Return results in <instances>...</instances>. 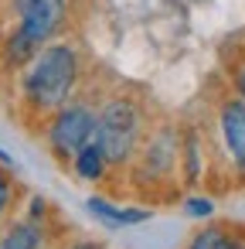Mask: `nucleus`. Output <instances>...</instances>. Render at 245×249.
Returning a JSON list of instances; mask_svg holds the SVG:
<instances>
[{"mask_svg": "<svg viewBox=\"0 0 245 249\" xmlns=\"http://www.w3.org/2000/svg\"><path fill=\"white\" fill-rule=\"evenodd\" d=\"M79 82V52L72 45H45L24 72V99L41 109H62Z\"/></svg>", "mask_w": 245, "mask_h": 249, "instance_id": "nucleus-1", "label": "nucleus"}, {"mask_svg": "<svg viewBox=\"0 0 245 249\" xmlns=\"http://www.w3.org/2000/svg\"><path fill=\"white\" fill-rule=\"evenodd\" d=\"M140 137H143V113L133 99L116 96L96 113V143L109 164L116 167L130 164V157L140 150Z\"/></svg>", "mask_w": 245, "mask_h": 249, "instance_id": "nucleus-2", "label": "nucleus"}, {"mask_svg": "<svg viewBox=\"0 0 245 249\" xmlns=\"http://www.w3.org/2000/svg\"><path fill=\"white\" fill-rule=\"evenodd\" d=\"M96 140V109L85 103H65L55 109L48 126V147L58 160H72L85 143Z\"/></svg>", "mask_w": 245, "mask_h": 249, "instance_id": "nucleus-3", "label": "nucleus"}, {"mask_svg": "<svg viewBox=\"0 0 245 249\" xmlns=\"http://www.w3.org/2000/svg\"><path fill=\"white\" fill-rule=\"evenodd\" d=\"M17 14V35L28 38L34 48H45L48 38L65 21V0H14Z\"/></svg>", "mask_w": 245, "mask_h": 249, "instance_id": "nucleus-4", "label": "nucleus"}, {"mask_svg": "<svg viewBox=\"0 0 245 249\" xmlns=\"http://www.w3.org/2000/svg\"><path fill=\"white\" fill-rule=\"evenodd\" d=\"M218 126H221V140H225V150H228L231 164L238 167V174H245V103L238 96L221 103Z\"/></svg>", "mask_w": 245, "mask_h": 249, "instance_id": "nucleus-5", "label": "nucleus"}, {"mask_svg": "<svg viewBox=\"0 0 245 249\" xmlns=\"http://www.w3.org/2000/svg\"><path fill=\"white\" fill-rule=\"evenodd\" d=\"M89 205V212L102 222V225H109V229H123V225H140V222H147L150 218V212H143V208H130V205H113V201H106V198H89L85 201Z\"/></svg>", "mask_w": 245, "mask_h": 249, "instance_id": "nucleus-6", "label": "nucleus"}, {"mask_svg": "<svg viewBox=\"0 0 245 249\" xmlns=\"http://www.w3.org/2000/svg\"><path fill=\"white\" fill-rule=\"evenodd\" d=\"M174 157H177V143H174V137H170L167 130H160V133L147 143V150H143V167H147L150 174L163 178L167 167L174 164Z\"/></svg>", "mask_w": 245, "mask_h": 249, "instance_id": "nucleus-7", "label": "nucleus"}, {"mask_svg": "<svg viewBox=\"0 0 245 249\" xmlns=\"http://www.w3.org/2000/svg\"><path fill=\"white\" fill-rule=\"evenodd\" d=\"M72 167H75V174H79L82 181H99V178L106 174L109 160H106V154L99 150V143L92 140V143H85V147L72 157Z\"/></svg>", "mask_w": 245, "mask_h": 249, "instance_id": "nucleus-8", "label": "nucleus"}, {"mask_svg": "<svg viewBox=\"0 0 245 249\" xmlns=\"http://www.w3.org/2000/svg\"><path fill=\"white\" fill-rule=\"evenodd\" d=\"M0 249H41V225L38 222H17L0 235Z\"/></svg>", "mask_w": 245, "mask_h": 249, "instance_id": "nucleus-9", "label": "nucleus"}, {"mask_svg": "<svg viewBox=\"0 0 245 249\" xmlns=\"http://www.w3.org/2000/svg\"><path fill=\"white\" fill-rule=\"evenodd\" d=\"M221 239H225V232H221V229H201V232L191 239V246H187V249H218V246H221Z\"/></svg>", "mask_w": 245, "mask_h": 249, "instance_id": "nucleus-10", "label": "nucleus"}, {"mask_svg": "<svg viewBox=\"0 0 245 249\" xmlns=\"http://www.w3.org/2000/svg\"><path fill=\"white\" fill-rule=\"evenodd\" d=\"M184 212H187L191 218H208V215H214V201H211V198L194 195V198H187V201H184Z\"/></svg>", "mask_w": 245, "mask_h": 249, "instance_id": "nucleus-11", "label": "nucleus"}, {"mask_svg": "<svg viewBox=\"0 0 245 249\" xmlns=\"http://www.w3.org/2000/svg\"><path fill=\"white\" fill-rule=\"evenodd\" d=\"M11 201H14V184H11V178H7L4 171H0V222H4Z\"/></svg>", "mask_w": 245, "mask_h": 249, "instance_id": "nucleus-12", "label": "nucleus"}, {"mask_svg": "<svg viewBox=\"0 0 245 249\" xmlns=\"http://www.w3.org/2000/svg\"><path fill=\"white\" fill-rule=\"evenodd\" d=\"M235 92H238V99L245 103V62L235 69Z\"/></svg>", "mask_w": 245, "mask_h": 249, "instance_id": "nucleus-13", "label": "nucleus"}, {"mask_svg": "<svg viewBox=\"0 0 245 249\" xmlns=\"http://www.w3.org/2000/svg\"><path fill=\"white\" fill-rule=\"evenodd\" d=\"M218 249H245V242H242V239H231V235H225Z\"/></svg>", "mask_w": 245, "mask_h": 249, "instance_id": "nucleus-14", "label": "nucleus"}, {"mask_svg": "<svg viewBox=\"0 0 245 249\" xmlns=\"http://www.w3.org/2000/svg\"><path fill=\"white\" fill-rule=\"evenodd\" d=\"M68 249H102L99 242H75V246H68Z\"/></svg>", "mask_w": 245, "mask_h": 249, "instance_id": "nucleus-15", "label": "nucleus"}, {"mask_svg": "<svg viewBox=\"0 0 245 249\" xmlns=\"http://www.w3.org/2000/svg\"><path fill=\"white\" fill-rule=\"evenodd\" d=\"M0 164H7V167H11V164H14V160H11V154H4V150H0Z\"/></svg>", "mask_w": 245, "mask_h": 249, "instance_id": "nucleus-16", "label": "nucleus"}]
</instances>
